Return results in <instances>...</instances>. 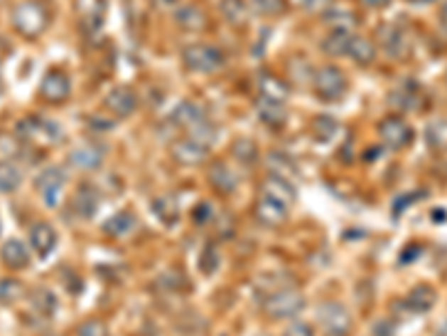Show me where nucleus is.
<instances>
[{"label":"nucleus","mask_w":447,"mask_h":336,"mask_svg":"<svg viewBox=\"0 0 447 336\" xmlns=\"http://www.w3.org/2000/svg\"><path fill=\"white\" fill-rule=\"evenodd\" d=\"M304 296L296 289H280V292H273L264 300V312L271 318H291L304 310Z\"/></svg>","instance_id":"f257e3e1"},{"label":"nucleus","mask_w":447,"mask_h":336,"mask_svg":"<svg viewBox=\"0 0 447 336\" xmlns=\"http://www.w3.org/2000/svg\"><path fill=\"white\" fill-rule=\"evenodd\" d=\"M175 119L179 121V124L193 128L195 124H199V121H204V115H202V110L197 108V105H193V103H183L181 108L175 112Z\"/></svg>","instance_id":"cd10ccee"},{"label":"nucleus","mask_w":447,"mask_h":336,"mask_svg":"<svg viewBox=\"0 0 447 336\" xmlns=\"http://www.w3.org/2000/svg\"><path fill=\"white\" fill-rule=\"evenodd\" d=\"M0 97H3V83H0Z\"/></svg>","instance_id":"58836bf2"},{"label":"nucleus","mask_w":447,"mask_h":336,"mask_svg":"<svg viewBox=\"0 0 447 336\" xmlns=\"http://www.w3.org/2000/svg\"><path fill=\"white\" fill-rule=\"evenodd\" d=\"M289 209L284 202H280L277 197H271L266 193H262L259 195V200H257V220L262 224H266V226H277V224H282L286 218H289Z\"/></svg>","instance_id":"1a4fd4ad"},{"label":"nucleus","mask_w":447,"mask_h":336,"mask_svg":"<svg viewBox=\"0 0 447 336\" xmlns=\"http://www.w3.org/2000/svg\"><path fill=\"white\" fill-rule=\"evenodd\" d=\"M434 303H436V294H434V289L427 285L414 287L409 296L405 298V305L411 314H425L427 310L434 308Z\"/></svg>","instance_id":"f8f14e48"},{"label":"nucleus","mask_w":447,"mask_h":336,"mask_svg":"<svg viewBox=\"0 0 447 336\" xmlns=\"http://www.w3.org/2000/svg\"><path fill=\"white\" fill-rule=\"evenodd\" d=\"M199 267H202L204 273H215V271H217V267H220V251H217L215 244H208V247L204 249Z\"/></svg>","instance_id":"c85d7f7f"},{"label":"nucleus","mask_w":447,"mask_h":336,"mask_svg":"<svg viewBox=\"0 0 447 336\" xmlns=\"http://www.w3.org/2000/svg\"><path fill=\"white\" fill-rule=\"evenodd\" d=\"M262 193H266L271 197H277L280 202H284L286 206H291L293 202H296V191H293V187L289 184V182L284 177H269L264 182V187H262Z\"/></svg>","instance_id":"2eb2a0df"},{"label":"nucleus","mask_w":447,"mask_h":336,"mask_svg":"<svg viewBox=\"0 0 447 336\" xmlns=\"http://www.w3.org/2000/svg\"><path fill=\"white\" fill-rule=\"evenodd\" d=\"M79 336H107V327L101 320H87V323L81 325Z\"/></svg>","instance_id":"2f4dec72"},{"label":"nucleus","mask_w":447,"mask_h":336,"mask_svg":"<svg viewBox=\"0 0 447 336\" xmlns=\"http://www.w3.org/2000/svg\"><path fill=\"white\" fill-rule=\"evenodd\" d=\"M284 336H313V330L306 323H293L291 327H286Z\"/></svg>","instance_id":"473e14b6"},{"label":"nucleus","mask_w":447,"mask_h":336,"mask_svg":"<svg viewBox=\"0 0 447 336\" xmlns=\"http://www.w3.org/2000/svg\"><path fill=\"white\" fill-rule=\"evenodd\" d=\"M11 19L23 36H38L45 29V25H48V16H45L43 7L36 3H21L14 9Z\"/></svg>","instance_id":"f03ea898"},{"label":"nucleus","mask_w":447,"mask_h":336,"mask_svg":"<svg viewBox=\"0 0 447 336\" xmlns=\"http://www.w3.org/2000/svg\"><path fill=\"white\" fill-rule=\"evenodd\" d=\"M152 211H155V216L163 222V224H173L179 218V204L175 197L171 195H161L157 197L155 202H152Z\"/></svg>","instance_id":"6ab92c4d"},{"label":"nucleus","mask_w":447,"mask_h":336,"mask_svg":"<svg viewBox=\"0 0 447 336\" xmlns=\"http://www.w3.org/2000/svg\"><path fill=\"white\" fill-rule=\"evenodd\" d=\"M41 93H43L45 99L52 101V103L63 101L70 95V79H68V74L58 72V70L48 72V74H45L43 83H41Z\"/></svg>","instance_id":"9b49d317"},{"label":"nucleus","mask_w":447,"mask_h":336,"mask_svg":"<svg viewBox=\"0 0 447 336\" xmlns=\"http://www.w3.org/2000/svg\"><path fill=\"white\" fill-rule=\"evenodd\" d=\"M210 184L217 189V191H222V193H233L235 191V187H237V179H235V175L228 171L226 166H222V164H217V166H212L210 168Z\"/></svg>","instance_id":"412c9836"},{"label":"nucleus","mask_w":447,"mask_h":336,"mask_svg":"<svg viewBox=\"0 0 447 336\" xmlns=\"http://www.w3.org/2000/svg\"><path fill=\"white\" fill-rule=\"evenodd\" d=\"M313 85L322 99H340V95L347 88V81H345V74L338 68H322L316 74Z\"/></svg>","instance_id":"0eeeda50"},{"label":"nucleus","mask_w":447,"mask_h":336,"mask_svg":"<svg viewBox=\"0 0 447 336\" xmlns=\"http://www.w3.org/2000/svg\"><path fill=\"white\" fill-rule=\"evenodd\" d=\"M441 21H443V25L447 27V3H445L443 9H441Z\"/></svg>","instance_id":"c9c22d12"},{"label":"nucleus","mask_w":447,"mask_h":336,"mask_svg":"<svg viewBox=\"0 0 447 336\" xmlns=\"http://www.w3.org/2000/svg\"><path fill=\"white\" fill-rule=\"evenodd\" d=\"M0 258L9 269H25L29 265V251L21 240H9L0 249Z\"/></svg>","instance_id":"ddd939ff"},{"label":"nucleus","mask_w":447,"mask_h":336,"mask_svg":"<svg viewBox=\"0 0 447 336\" xmlns=\"http://www.w3.org/2000/svg\"><path fill=\"white\" fill-rule=\"evenodd\" d=\"M380 36H382V45L384 48H387L392 54H396V56H400L403 54V43H405V36H403V32H400V29H396V27H382L380 29Z\"/></svg>","instance_id":"a878e982"},{"label":"nucleus","mask_w":447,"mask_h":336,"mask_svg":"<svg viewBox=\"0 0 447 336\" xmlns=\"http://www.w3.org/2000/svg\"><path fill=\"white\" fill-rule=\"evenodd\" d=\"M183 58H186V65L197 72H215L224 65L222 52L217 48H212V45H190L183 52Z\"/></svg>","instance_id":"20e7f679"},{"label":"nucleus","mask_w":447,"mask_h":336,"mask_svg":"<svg viewBox=\"0 0 447 336\" xmlns=\"http://www.w3.org/2000/svg\"><path fill=\"white\" fill-rule=\"evenodd\" d=\"M56 231L52 229V224L48 222H36L32 226V231H29V244H32V249L41 256V258H48L54 247H56Z\"/></svg>","instance_id":"9d476101"},{"label":"nucleus","mask_w":447,"mask_h":336,"mask_svg":"<svg viewBox=\"0 0 447 336\" xmlns=\"http://www.w3.org/2000/svg\"><path fill=\"white\" fill-rule=\"evenodd\" d=\"M107 105H110V110H112V112H117V115H121V117H126V115L132 112V108L136 105V99H134V95L130 93V90L119 88V90H114V93H112L110 97H107Z\"/></svg>","instance_id":"aec40b11"},{"label":"nucleus","mask_w":447,"mask_h":336,"mask_svg":"<svg viewBox=\"0 0 447 336\" xmlns=\"http://www.w3.org/2000/svg\"><path fill=\"white\" fill-rule=\"evenodd\" d=\"M259 117L271 126H280L286 119L284 110H282V103H273V101H264V99H262V105H259Z\"/></svg>","instance_id":"bb28decb"},{"label":"nucleus","mask_w":447,"mask_h":336,"mask_svg":"<svg viewBox=\"0 0 447 336\" xmlns=\"http://www.w3.org/2000/svg\"><path fill=\"white\" fill-rule=\"evenodd\" d=\"M380 137L389 148H405L409 146L414 132L407 121H403L400 117H389L380 124Z\"/></svg>","instance_id":"6e6552de"},{"label":"nucleus","mask_w":447,"mask_h":336,"mask_svg":"<svg viewBox=\"0 0 447 336\" xmlns=\"http://www.w3.org/2000/svg\"><path fill=\"white\" fill-rule=\"evenodd\" d=\"M72 164L81 171H92V168H99L103 162V150L97 146H81L72 152Z\"/></svg>","instance_id":"dca6fc26"},{"label":"nucleus","mask_w":447,"mask_h":336,"mask_svg":"<svg viewBox=\"0 0 447 336\" xmlns=\"http://www.w3.org/2000/svg\"><path fill=\"white\" fill-rule=\"evenodd\" d=\"M173 155L179 164H202L208 155V148L190 140V142L177 144L175 150H173Z\"/></svg>","instance_id":"4468645a"},{"label":"nucleus","mask_w":447,"mask_h":336,"mask_svg":"<svg viewBox=\"0 0 447 336\" xmlns=\"http://www.w3.org/2000/svg\"><path fill=\"white\" fill-rule=\"evenodd\" d=\"M367 5H372V7H384V5H389L392 0H365Z\"/></svg>","instance_id":"f704fd0d"},{"label":"nucleus","mask_w":447,"mask_h":336,"mask_svg":"<svg viewBox=\"0 0 447 336\" xmlns=\"http://www.w3.org/2000/svg\"><path fill=\"white\" fill-rule=\"evenodd\" d=\"M163 3H175V0H163Z\"/></svg>","instance_id":"ea45409f"},{"label":"nucleus","mask_w":447,"mask_h":336,"mask_svg":"<svg viewBox=\"0 0 447 336\" xmlns=\"http://www.w3.org/2000/svg\"><path fill=\"white\" fill-rule=\"evenodd\" d=\"M318 318L322 327H325L327 336H347L349 327H351V318L347 314V310L340 303H325L320 305Z\"/></svg>","instance_id":"39448f33"},{"label":"nucleus","mask_w":447,"mask_h":336,"mask_svg":"<svg viewBox=\"0 0 447 336\" xmlns=\"http://www.w3.org/2000/svg\"><path fill=\"white\" fill-rule=\"evenodd\" d=\"M333 0H304V7L306 9H329Z\"/></svg>","instance_id":"72a5a7b5"},{"label":"nucleus","mask_w":447,"mask_h":336,"mask_svg":"<svg viewBox=\"0 0 447 336\" xmlns=\"http://www.w3.org/2000/svg\"><path fill=\"white\" fill-rule=\"evenodd\" d=\"M347 54L356 58L358 63H372L374 56H376V50H374V45L369 43V41L358 38V36H351V38H349Z\"/></svg>","instance_id":"b1692460"},{"label":"nucleus","mask_w":447,"mask_h":336,"mask_svg":"<svg viewBox=\"0 0 447 336\" xmlns=\"http://www.w3.org/2000/svg\"><path fill=\"white\" fill-rule=\"evenodd\" d=\"M74 209L81 218H92L99 209V193L87 184L81 187L79 191H76V197H74Z\"/></svg>","instance_id":"f3484780"},{"label":"nucleus","mask_w":447,"mask_h":336,"mask_svg":"<svg viewBox=\"0 0 447 336\" xmlns=\"http://www.w3.org/2000/svg\"><path fill=\"white\" fill-rule=\"evenodd\" d=\"M134 226H136V218L132 216V213L121 211L103 224V231L110 233V236H126V233L132 231Z\"/></svg>","instance_id":"a211bd4d"},{"label":"nucleus","mask_w":447,"mask_h":336,"mask_svg":"<svg viewBox=\"0 0 447 336\" xmlns=\"http://www.w3.org/2000/svg\"><path fill=\"white\" fill-rule=\"evenodd\" d=\"M25 294V287L21 280L16 278H5L0 280V303L3 305H14L16 300H21Z\"/></svg>","instance_id":"393cba45"},{"label":"nucleus","mask_w":447,"mask_h":336,"mask_svg":"<svg viewBox=\"0 0 447 336\" xmlns=\"http://www.w3.org/2000/svg\"><path fill=\"white\" fill-rule=\"evenodd\" d=\"M23 182L21 171L9 162H0V193H14Z\"/></svg>","instance_id":"5701e85b"},{"label":"nucleus","mask_w":447,"mask_h":336,"mask_svg":"<svg viewBox=\"0 0 447 336\" xmlns=\"http://www.w3.org/2000/svg\"><path fill=\"white\" fill-rule=\"evenodd\" d=\"M18 135L25 137V140L38 142V144H56L63 140V130H60L54 121L38 119V117L25 119L18 126Z\"/></svg>","instance_id":"7ed1b4c3"},{"label":"nucleus","mask_w":447,"mask_h":336,"mask_svg":"<svg viewBox=\"0 0 447 336\" xmlns=\"http://www.w3.org/2000/svg\"><path fill=\"white\" fill-rule=\"evenodd\" d=\"M436 336H447V320H445V323L438 327V334H436Z\"/></svg>","instance_id":"e433bc0d"},{"label":"nucleus","mask_w":447,"mask_h":336,"mask_svg":"<svg viewBox=\"0 0 447 336\" xmlns=\"http://www.w3.org/2000/svg\"><path fill=\"white\" fill-rule=\"evenodd\" d=\"M409 3H431V0H409Z\"/></svg>","instance_id":"4c0bfd02"},{"label":"nucleus","mask_w":447,"mask_h":336,"mask_svg":"<svg viewBox=\"0 0 447 336\" xmlns=\"http://www.w3.org/2000/svg\"><path fill=\"white\" fill-rule=\"evenodd\" d=\"M262 90V99L264 101H273V103H284L289 97V90L282 81L273 79V76H266V79H262L259 83Z\"/></svg>","instance_id":"4be33fe9"},{"label":"nucleus","mask_w":447,"mask_h":336,"mask_svg":"<svg viewBox=\"0 0 447 336\" xmlns=\"http://www.w3.org/2000/svg\"><path fill=\"white\" fill-rule=\"evenodd\" d=\"M38 191L41 197L45 200L50 209H56L60 202V195H63V187H65V173L60 171V168H48L41 177H38Z\"/></svg>","instance_id":"423d86ee"},{"label":"nucleus","mask_w":447,"mask_h":336,"mask_svg":"<svg viewBox=\"0 0 447 336\" xmlns=\"http://www.w3.org/2000/svg\"><path fill=\"white\" fill-rule=\"evenodd\" d=\"M179 23H183V27H202L204 16L195 7H188L179 14Z\"/></svg>","instance_id":"7c9ffc66"},{"label":"nucleus","mask_w":447,"mask_h":336,"mask_svg":"<svg viewBox=\"0 0 447 336\" xmlns=\"http://www.w3.org/2000/svg\"><path fill=\"white\" fill-rule=\"evenodd\" d=\"M34 310L43 316H52L56 310V298L52 296V292H38L34 296Z\"/></svg>","instance_id":"c756f323"}]
</instances>
